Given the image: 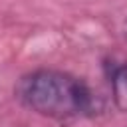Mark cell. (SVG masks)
<instances>
[{
    "label": "cell",
    "mask_w": 127,
    "mask_h": 127,
    "mask_svg": "<svg viewBox=\"0 0 127 127\" xmlns=\"http://www.w3.org/2000/svg\"><path fill=\"white\" fill-rule=\"evenodd\" d=\"M18 97L26 107L50 119H73L93 109L89 87L60 69H36L18 83Z\"/></svg>",
    "instance_id": "cell-1"
},
{
    "label": "cell",
    "mask_w": 127,
    "mask_h": 127,
    "mask_svg": "<svg viewBox=\"0 0 127 127\" xmlns=\"http://www.w3.org/2000/svg\"><path fill=\"white\" fill-rule=\"evenodd\" d=\"M111 97L119 111L127 113V64H121L111 73Z\"/></svg>",
    "instance_id": "cell-2"
},
{
    "label": "cell",
    "mask_w": 127,
    "mask_h": 127,
    "mask_svg": "<svg viewBox=\"0 0 127 127\" xmlns=\"http://www.w3.org/2000/svg\"><path fill=\"white\" fill-rule=\"evenodd\" d=\"M123 36H125V40H127V20L123 22Z\"/></svg>",
    "instance_id": "cell-3"
}]
</instances>
